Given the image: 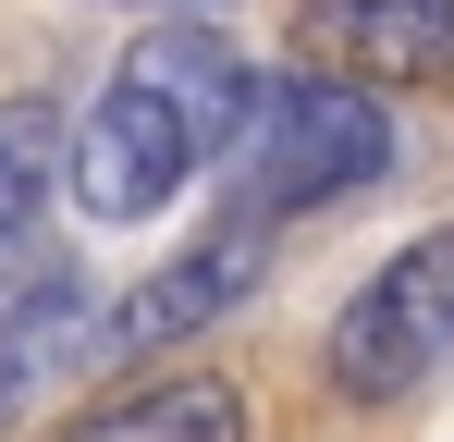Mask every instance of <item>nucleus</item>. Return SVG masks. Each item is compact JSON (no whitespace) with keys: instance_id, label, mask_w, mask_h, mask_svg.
Instances as JSON below:
<instances>
[{"instance_id":"7ed1b4c3","label":"nucleus","mask_w":454,"mask_h":442,"mask_svg":"<svg viewBox=\"0 0 454 442\" xmlns=\"http://www.w3.org/2000/svg\"><path fill=\"white\" fill-rule=\"evenodd\" d=\"M442 368H454V221L393 246L332 320V393H356V406H405Z\"/></svg>"},{"instance_id":"6e6552de","label":"nucleus","mask_w":454,"mask_h":442,"mask_svg":"<svg viewBox=\"0 0 454 442\" xmlns=\"http://www.w3.org/2000/svg\"><path fill=\"white\" fill-rule=\"evenodd\" d=\"M37 197H50V123H37V111H0V258H12V233L37 221Z\"/></svg>"},{"instance_id":"0eeeda50","label":"nucleus","mask_w":454,"mask_h":442,"mask_svg":"<svg viewBox=\"0 0 454 442\" xmlns=\"http://www.w3.org/2000/svg\"><path fill=\"white\" fill-rule=\"evenodd\" d=\"M86 357H98L86 295H74V283H37L12 320H0V430H12V418H25V406H37L62 368H86Z\"/></svg>"},{"instance_id":"f257e3e1","label":"nucleus","mask_w":454,"mask_h":442,"mask_svg":"<svg viewBox=\"0 0 454 442\" xmlns=\"http://www.w3.org/2000/svg\"><path fill=\"white\" fill-rule=\"evenodd\" d=\"M246 111H258L246 50H233L222 25L160 12L148 37L111 62V86L86 99V123H74V209L86 221H148V209H172L209 160H233Z\"/></svg>"},{"instance_id":"423d86ee","label":"nucleus","mask_w":454,"mask_h":442,"mask_svg":"<svg viewBox=\"0 0 454 442\" xmlns=\"http://www.w3.org/2000/svg\"><path fill=\"white\" fill-rule=\"evenodd\" d=\"M62 442H246V393L209 381V368H172V381H148V393L74 418Z\"/></svg>"},{"instance_id":"20e7f679","label":"nucleus","mask_w":454,"mask_h":442,"mask_svg":"<svg viewBox=\"0 0 454 442\" xmlns=\"http://www.w3.org/2000/svg\"><path fill=\"white\" fill-rule=\"evenodd\" d=\"M270 271V246H258V221H222V233H197L172 271H148L136 295H111V320H98V368H136L160 344H197L209 320H222L233 295Z\"/></svg>"},{"instance_id":"f03ea898","label":"nucleus","mask_w":454,"mask_h":442,"mask_svg":"<svg viewBox=\"0 0 454 442\" xmlns=\"http://www.w3.org/2000/svg\"><path fill=\"white\" fill-rule=\"evenodd\" d=\"M393 172V111L344 74H270L233 136V221H295Z\"/></svg>"},{"instance_id":"39448f33","label":"nucleus","mask_w":454,"mask_h":442,"mask_svg":"<svg viewBox=\"0 0 454 442\" xmlns=\"http://www.w3.org/2000/svg\"><path fill=\"white\" fill-rule=\"evenodd\" d=\"M295 50H307V74H344V86H442L454 0H307Z\"/></svg>"},{"instance_id":"1a4fd4ad","label":"nucleus","mask_w":454,"mask_h":442,"mask_svg":"<svg viewBox=\"0 0 454 442\" xmlns=\"http://www.w3.org/2000/svg\"><path fill=\"white\" fill-rule=\"evenodd\" d=\"M160 12H172V0H160Z\"/></svg>"}]
</instances>
